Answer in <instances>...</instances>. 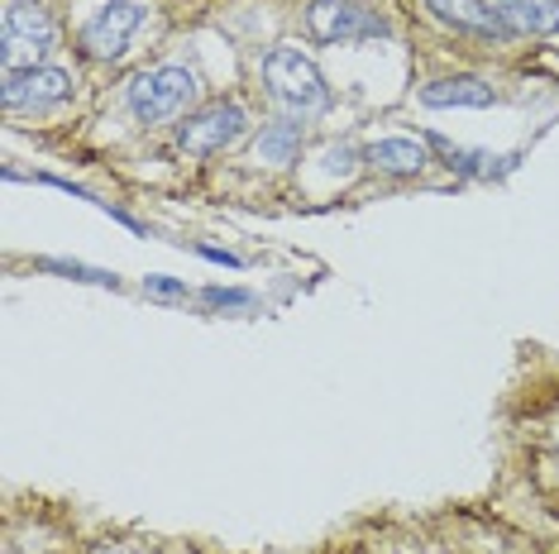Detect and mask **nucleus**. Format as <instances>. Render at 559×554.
I'll use <instances>...</instances> for the list:
<instances>
[{"label":"nucleus","instance_id":"f257e3e1","mask_svg":"<svg viewBox=\"0 0 559 554\" xmlns=\"http://www.w3.org/2000/svg\"><path fill=\"white\" fill-rule=\"evenodd\" d=\"M263 86L273 92V100L283 110H292L297 120H311V116H325L330 110V86L321 77V68L301 53V48L292 44H277L269 48V58H263Z\"/></svg>","mask_w":559,"mask_h":554},{"label":"nucleus","instance_id":"9d476101","mask_svg":"<svg viewBox=\"0 0 559 554\" xmlns=\"http://www.w3.org/2000/svg\"><path fill=\"white\" fill-rule=\"evenodd\" d=\"M364 162L378 172H388V178H416V172L430 162L426 144H416V138H378V144L364 148Z\"/></svg>","mask_w":559,"mask_h":554},{"label":"nucleus","instance_id":"20e7f679","mask_svg":"<svg viewBox=\"0 0 559 554\" xmlns=\"http://www.w3.org/2000/svg\"><path fill=\"white\" fill-rule=\"evenodd\" d=\"M249 130V116L235 106V100H211V106L192 110L182 124H177V148L192 158H211V154H225L235 148Z\"/></svg>","mask_w":559,"mask_h":554},{"label":"nucleus","instance_id":"6ab92c4d","mask_svg":"<svg viewBox=\"0 0 559 554\" xmlns=\"http://www.w3.org/2000/svg\"><path fill=\"white\" fill-rule=\"evenodd\" d=\"M492 5H502V0H492Z\"/></svg>","mask_w":559,"mask_h":554},{"label":"nucleus","instance_id":"f8f14e48","mask_svg":"<svg viewBox=\"0 0 559 554\" xmlns=\"http://www.w3.org/2000/svg\"><path fill=\"white\" fill-rule=\"evenodd\" d=\"M502 20L512 24V34H559V0H502Z\"/></svg>","mask_w":559,"mask_h":554},{"label":"nucleus","instance_id":"a211bd4d","mask_svg":"<svg viewBox=\"0 0 559 554\" xmlns=\"http://www.w3.org/2000/svg\"><path fill=\"white\" fill-rule=\"evenodd\" d=\"M197 254L206 263H221V268H245V258L230 254V249H215V244H197Z\"/></svg>","mask_w":559,"mask_h":554},{"label":"nucleus","instance_id":"39448f33","mask_svg":"<svg viewBox=\"0 0 559 554\" xmlns=\"http://www.w3.org/2000/svg\"><path fill=\"white\" fill-rule=\"evenodd\" d=\"M307 29L321 44H359V39H383L388 20L359 0H311L307 5Z\"/></svg>","mask_w":559,"mask_h":554},{"label":"nucleus","instance_id":"6e6552de","mask_svg":"<svg viewBox=\"0 0 559 554\" xmlns=\"http://www.w3.org/2000/svg\"><path fill=\"white\" fill-rule=\"evenodd\" d=\"M430 10L454 24V29L464 34H478V39H507L512 34V24L502 20V10L492 5V0H430Z\"/></svg>","mask_w":559,"mask_h":554},{"label":"nucleus","instance_id":"1a4fd4ad","mask_svg":"<svg viewBox=\"0 0 559 554\" xmlns=\"http://www.w3.org/2000/svg\"><path fill=\"white\" fill-rule=\"evenodd\" d=\"M421 106L426 110H488V106H498V92L483 77H440L421 86Z\"/></svg>","mask_w":559,"mask_h":554},{"label":"nucleus","instance_id":"4468645a","mask_svg":"<svg viewBox=\"0 0 559 554\" xmlns=\"http://www.w3.org/2000/svg\"><path fill=\"white\" fill-rule=\"evenodd\" d=\"M44 273H58V277H72V282H92V287H110L116 292L120 277L106 273V268H92V263H72V258H39Z\"/></svg>","mask_w":559,"mask_h":554},{"label":"nucleus","instance_id":"ddd939ff","mask_svg":"<svg viewBox=\"0 0 559 554\" xmlns=\"http://www.w3.org/2000/svg\"><path fill=\"white\" fill-rule=\"evenodd\" d=\"M301 124L297 120H273L263 124V134L253 138V154H259V162H273V168H287L292 158L301 154Z\"/></svg>","mask_w":559,"mask_h":554},{"label":"nucleus","instance_id":"7ed1b4c3","mask_svg":"<svg viewBox=\"0 0 559 554\" xmlns=\"http://www.w3.org/2000/svg\"><path fill=\"white\" fill-rule=\"evenodd\" d=\"M124 100H130V116L139 124H163L173 116H182L197 100V72L192 68H154L139 72L124 86Z\"/></svg>","mask_w":559,"mask_h":554},{"label":"nucleus","instance_id":"2eb2a0df","mask_svg":"<svg viewBox=\"0 0 559 554\" xmlns=\"http://www.w3.org/2000/svg\"><path fill=\"white\" fill-rule=\"evenodd\" d=\"M201 301H206L211 311H249L259 297H253L249 287H201Z\"/></svg>","mask_w":559,"mask_h":554},{"label":"nucleus","instance_id":"0eeeda50","mask_svg":"<svg viewBox=\"0 0 559 554\" xmlns=\"http://www.w3.org/2000/svg\"><path fill=\"white\" fill-rule=\"evenodd\" d=\"M72 96V72L62 68H20V72H5V110H48V106H62Z\"/></svg>","mask_w":559,"mask_h":554},{"label":"nucleus","instance_id":"9b49d317","mask_svg":"<svg viewBox=\"0 0 559 554\" xmlns=\"http://www.w3.org/2000/svg\"><path fill=\"white\" fill-rule=\"evenodd\" d=\"M426 144L440 148L444 162H450L454 172H464V178H502V172L516 162L512 154H483V148H460V144H450V138H440V134H426Z\"/></svg>","mask_w":559,"mask_h":554},{"label":"nucleus","instance_id":"423d86ee","mask_svg":"<svg viewBox=\"0 0 559 554\" xmlns=\"http://www.w3.org/2000/svg\"><path fill=\"white\" fill-rule=\"evenodd\" d=\"M139 24H144V5H139V0H106V5L82 24V53L96 62H116L124 48H130Z\"/></svg>","mask_w":559,"mask_h":554},{"label":"nucleus","instance_id":"dca6fc26","mask_svg":"<svg viewBox=\"0 0 559 554\" xmlns=\"http://www.w3.org/2000/svg\"><path fill=\"white\" fill-rule=\"evenodd\" d=\"M359 148H354V144H335V148H325V172H330V178H349V172L354 168H359Z\"/></svg>","mask_w":559,"mask_h":554},{"label":"nucleus","instance_id":"f03ea898","mask_svg":"<svg viewBox=\"0 0 559 554\" xmlns=\"http://www.w3.org/2000/svg\"><path fill=\"white\" fill-rule=\"evenodd\" d=\"M53 44H58V24L39 0H10L5 20H0V58H5V72L44 68Z\"/></svg>","mask_w":559,"mask_h":554},{"label":"nucleus","instance_id":"f3484780","mask_svg":"<svg viewBox=\"0 0 559 554\" xmlns=\"http://www.w3.org/2000/svg\"><path fill=\"white\" fill-rule=\"evenodd\" d=\"M144 292L148 297H163V301H187V282H177V277H163V273H148L144 277Z\"/></svg>","mask_w":559,"mask_h":554}]
</instances>
